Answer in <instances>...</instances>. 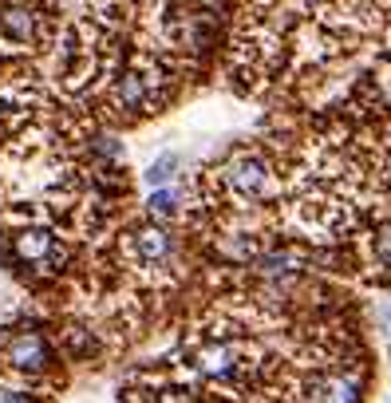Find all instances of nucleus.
Returning a JSON list of instances; mask_svg holds the SVG:
<instances>
[{
    "label": "nucleus",
    "instance_id": "obj_1",
    "mask_svg": "<svg viewBox=\"0 0 391 403\" xmlns=\"http://www.w3.org/2000/svg\"><path fill=\"white\" fill-rule=\"evenodd\" d=\"M64 24L60 0H0V146L51 107V56Z\"/></svg>",
    "mask_w": 391,
    "mask_h": 403
},
{
    "label": "nucleus",
    "instance_id": "obj_2",
    "mask_svg": "<svg viewBox=\"0 0 391 403\" xmlns=\"http://www.w3.org/2000/svg\"><path fill=\"white\" fill-rule=\"evenodd\" d=\"M289 174L281 170L277 155L261 143H241L218 158L198 178V206L213 210L218 222H249L265 210L281 206Z\"/></svg>",
    "mask_w": 391,
    "mask_h": 403
},
{
    "label": "nucleus",
    "instance_id": "obj_3",
    "mask_svg": "<svg viewBox=\"0 0 391 403\" xmlns=\"http://www.w3.org/2000/svg\"><path fill=\"white\" fill-rule=\"evenodd\" d=\"M182 364L210 387H241L261 364V348L238 320H205L182 344Z\"/></svg>",
    "mask_w": 391,
    "mask_h": 403
},
{
    "label": "nucleus",
    "instance_id": "obj_4",
    "mask_svg": "<svg viewBox=\"0 0 391 403\" xmlns=\"http://www.w3.org/2000/svg\"><path fill=\"white\" fill-rule=\"evenodd\" d=\"M111 257L127 281L143 285V289H166L182 277L186 269V245L174 222H154V218H138L127 230H119Z\"/></svg>",
    "mask_w": 391,
    "mask_h": 403
},
{
    "label": "nucleus",
    "instance_id": "obj_5",
    "mask_svg": "<svg viewBox=\"0 0 391 403\" xmlns=\"http://www.w3.org/2000/svg\"><path fill=\"white\" fill-rule=\"evenodd\" d=\"M0 368L24 379H40L56 368V348L40 325L0 328Z\"/></svg>",
    "mask_w": 391,
    "mask_h": 403
},
{
    "label": "nucleus",
    "instance_id": "obj_6",
    "mask_svg": "<svg viewBox=\"0 0 391 403\" xmlns=\"http://www.w3.org/2000/svg\"><path fill=\"white\" fill-rule=\"evenodd\" d=\"M364 376L356 364H328L305 379V403H360Z\"/></svg>",
    "mask_w": 391,
    "mask_h": 403
},
{
    "label": "nucleus",
    "instance_id": "obj_7",
    "mask_svg": "<svg viewBox=\"0 0 391 403\" xmlns=\"http://www.w3.org/2000/svg\"><path fill=\"white\" fill-rule=\"evenodd\" d=\"M344 12L364 48L391 56V0H344Z\"/></svg>",
    "mask_w": 391,
    "mask_h": 403
},
{
    "label": "nucleus",
    "instance_id": "obj_8",
    "mask_svg": "<svg viewBox=\"0 0 391 403\" xmlns=\"http://www.w3.org/2000/svg\"><path fill=\"white\" fill-rule=\"evenodd\" d=\"M364 265L372 269L375 277H391V214L380 218L372 230L364 233Z\"/></svg>",
    "mask_w": 391,
    "mask_h": 403
},
{
    "label": "nucleus",
    "instance_id": "obj_9",
    "mask_svg": "<svg viewBox=\"0 0 391 403\" xmlns=\"http://www.w3.org/2000/svg\"><path fill=\"white\" fill-rule=\"evenodd\" d=\"M174 166H178V155H162L158 163L146 170V182H151V186H166V182L174 178Z\"/></svg>",
    "mask_w": 391,
    "mask_h": 403
},
{
    "label": "nucleus",
    "instance_id": "obj_10",
    "mask_svg": "<svg viewBox=\"0 0 391 403\" xmlns=\"http://www.w3.org/2000/svg\"><path fill=\"white\" fill-rule=\"evenodd\" d=\"M0 403H40L28 387H16V384H4L0 379Z\"/></svg>",
    "mask_w": 391,
    "mask_h": 403
},
{
    "label": "nucleus",
    "instance_id": "obj_11",
    "mask_svg": "<svg viewBox=\"0 0 391 403\" xmlns=\"http://www.w3.org/2000/svg\"><path fill=\"white\" fill-rule=\"evenodd\" d=\"M380 317H383V325L391 328V300H383V305H380Z\"/></svg>",
    "mask_w": 391,
    "mask_h": 403
}]
</instances>
